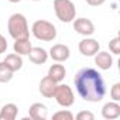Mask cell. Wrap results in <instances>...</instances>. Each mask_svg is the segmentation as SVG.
Instances as JSON below:
<instances>
[{
	"label": "cell",
	"instance_id": "obj_19",
	"mask_svg": "<svg viewBox=\"0 0 120 120\" xmlns=\"http://www.w3.org/2000/svg\"><path fill=\"white\" fill-rule=\"evenodd\" d=\"M54 120H74V114L69 110H59L52 114Z\"/></svg>",
	"mask_w": 120,
	"mask_h": 120
},
{
	"label": "cell",
	"instance_id": "obj_23",
	"mask_svg": "<svg viewBox=\"0 0 120 120\" xmlns=\"http://www.w3.org/2000/svg\"><path fill=\"white\" fill-rule=\"evenodd\" d=\"M7 51V40L3 34H0V54Z\"/></svg>",
	"mask_w": 120,
	"mask_h": 120
},
{
	"label": "cell",
	"instance_id": "obj_14",
	"mask_svg": "<svg viewBox=\"0 0 120 120\" xmlns=\"http://www.w3.org/2000/svg\"><path fill=\"white\" fill-rule=\"evenodd\" d=\"M28 58L30 61L35 65H41V64H45L47 59H48V52L41 48V47H33L30 54H28Z\"/></svg>",
	"mask_w": 120,
	"mask_h": 120
},
{
	"label": "cell",
	"instance_id": "obj_7",
	"mask_svg": "<svg viewBox=\"0 0 120 120\" xmlns=\"http://www.w3.org/2000/svg\"><path fill=\"white\" fill-rule=\"evenodd\" d=\"M78 48H79V52L83 56H93L98 51H100V44L98 42V40L86 37L79 42Z\"/></svg>",
	"mask_w": 120,
	"mask_h": 120
},
{
	"label": "cell",
	"instance_id": "obj_12",
	"mask_svg": "<svg viewBox=\"0 0 120 120\" xmlns=\"http://www.w3.org/2000/svg\"><path fill=\"white\" fill-rule=\"evenodd\" d=\"M28 116L30 119L33 120H45L48 117V110H47V106L40 103V102H35L30 106L28 109Z\"/></svg>",
	"mask_w": 120,
	"mask_h": 120
},
{
	"label": "cell",
	"instance_id": "obj_2",
	"mask_svg": "<svg viewBox=\"0 0 120 120\" xmlns=\"http://www.w3.org/2000/svg\"><path fill=\"white\" fill-rule=\"evenodd\" d=\"M7 30H9V34L13 40H20V38H28L30 37L27 19L21 13H14V14L10 16V19L7 21Z\"/></svg>",
	"mask_w": 120,
	"mask_h": 120
},
{
	"label": "cell",
	"instance_id": "obj_15",
	"mask_svg": "<svg viewBox=\"0 0 120 120\" xmlns=\"http://www.w3.org/2000/svg\"><path fill=\"white\" fill-rule=\"evenodd\" d=\"M13 72H17V71H20L21 68H23V58H21V55H19V54H9L6 58H4V61H3Z\"/></svg>",
	"mask_w": 120,
	"mask_h": 120
},
{
	"label": "cell",
	"instance_id": "obj_4",
	"mask_svg": "<svg viewBox=\"0 0 120 120\" xmlns=\"http://www.w3.org/2000/svg\"><path fill=\"white\" fill-rule=\"evenodd\" d=\"M33 35L40 41H54L56 38V28L47 20H37L31 27Z\"/></svg>",
	"mask_w": 120,
	"mask_h": 120
},
{
	"label": "cell",
	"instance_id": "obj_20",
	"mask_svg": "<svg viewBox=\"0 0 120 120\" xmlns=\"http://www.w3.org/2000/svg\"><path fill=\"white\" fill-rule=\"evenodd\" d=\"M109 49L114 55H119L120 54V37H114L113 40L109 41Z\"/></svg>",
	"mask_w": 120,
	"mask_h": 120
},
{
	"label": "cell",
	"instance_id": "obj_16",
	"mask_svg": "<svg viewBox=\"0 0 120 120\" xmlns=\"http://www.w3.org/2000/svg\"><path fill=\"white\" fill-rule=\"evenodd\" d=\"M13 48H14L16 54H19V55L23 56V55H28L30 54L33 45H31V41L28 38H20V40H14Z\"/></svg>",
	"mask_w": 120,
	"mask_h": 120
},
{
	"label": "cell",
	"instance_id": "obj_13",
	"mask_svg": "<svg viewBox=\"0 0 120 120\" xmlns=\"http://www.w3.org/2000/svg\"><path fill=\"white\" fill-rule=\"evenodd\" d=\"M47 76H49L56 83H61L64 81V78L67 76V69L62 64H52L48 68V75Z\"/></svg>",
	"mask_w": 120,
	"mask_h": 120
},
{
	"label": "cell",
	"instance_id": "obj_8",
	"mask_svg": "<svg viewBox=\"0 0 120 120\" xmlns=\"http://www.w3.org/2000/svg\"><path fill=\"white\" fill-rule=\"evenodd\" d=\"M48 55L55 62H65L71 55V51H69V47L65 45V44H55V45L51 47Z\"/></svg>",
	"mask_w": 120,
	"mask_h": 120
},
{
	"label": "cell",
	"instance_id": "obj_1",
	"mask_svg": "<svg viewBox=\"0 0 120 120\" xmlns=\"http://www.w3.org/2000/svg\"><path fill=\"white\" fill-rule=\"evenodd\" d=\"M79 96L86 102H100L106 96V85L102 75L93 68H82L74 78Z\"/></svg>",
	"mask_w": 120,
	"mask_h": 120
},
{
	"label": "cell",
	"instance_id": "obj_26",
	"mask_svg": "<svg viewBox=\"0 0 120 120\" xmlns=\"http://www.w3.org/2000/svg\"><path fill=\"white\" fill-rule=\"evenodd\" d=\"M34 2H40V0H34Z\"/></svg>",
	"mask_w": 120,
	"mask_h": 120
},
{
	"label": "cell",
	"instance_id": "obj_21",
	"mask_svg": "<svg viewBox=\"0 0 120 120\" xmlns=\"http://www.w3.org/2000/svg\"><path fill=\"white\" fill-rule=\"evenodd\" d=\"M110 98L114 102H120V82H116L110 89Z\"/></svg>",
	"mask_w": 120,
	"mask_h": 120
},
{
	"label": "cell",
	"instance_id": "obj_11",
	"mask_svg": "<svg viewBox=\"0 0 120 120\" xmlns=\"http://www.w3.org/2000/svg\"><path fill=\"white\" fill-rule=\"evenodd\" d=\"M102 116L106 120H114L120 116V105L119 102H107L102 107Z\"/></svg>",
	"mask_w": 120,
	"mask_h": 120
},
{
	"label": "cell",
	"instance_id": "obj_17",
	"mask_svg": "<svg viewBox=\"0 0 120 120\" xmlns=\"http://www.w3.org/2000/svg\"><path fill=\"white\" fill-rule=\"evenodd\" d=\"M19 107L14 103H6L0 109V120H14L17 117Z\"/></svg>",
	"mask_w": 120,
	"mask_h": 120
},
{
	"label": "cell",
	"instance_id": "obj_24",
	"mask_svg": "<svg viewBox=\"0 0 120 120\" xmlns=\"http://www.w3.org/2000/svg\"><path fill=\"white\" fill-rule=\"evenodd\" d=\"M85 2H86L89 6H92V7H98V6H102L106 0H85Z\"/></svg>",
	"mask_w": 120,
	"mask_h": 120
},
{
	"label": "cell",
	"instance_id": "obj_5",
	"mask_svg": "<svg viewBox=\"0 0 120 120\" xmlns=\"http://www.w3.org/2000/svg\"><path fill=\"white\" fill-rule=\"evenodd\" d=\"M54 99L62 107H71L75 102V96H74V92H72L71 86H68L65 83H58L56 85L55 92H54Z\"/></svg>",
	"mask_w": 120,
	"mask_h": 120
},
{
	"label": "cell",
	"instance_id": "obj_6",
	"mask_svg": "<svg viewBox=\"0 0 120 120\" xmlns=\"http://www.w3.org/2000/svg\"><path fill=\"white\" fill-rule=\"evenodd\" d=\"M74 24V30L81 34V35H85V37H90L95 34V24L92 23V20L89 19H85V17H81V19H75L72 21Z\"/></svg>",
	"mask_w": 120,
	"mask_h": 120
},
{
	"label": "cell",
	"instance_id": "obj_3",
	"mask_svg": "<svg viewBox=\"0 0 120 120\" xmlns=\"http://www.w3.org/2000/svg\"><path fill=\"white\" fill-rule=\"evenodd\" d=\"M54 11L59 21L72 23L76 17V9L71 0H54Z\"/></svg>",
	"mask_w": 120,
	"mask_h": 120
},
{
	"label": "cell",
	"instance_id": "obj_25",
	"mask_svg": "<svg viewBox=\"0 0 120 120\" xmlns=\"http://www.w3.org/2000/svg\"><path fill=\"white\" fill-rule=\"evenodd\" d=\"M7 2H10V3H19V2H21V0H7Z\"/></svg>",
	"mask_w": 120,
	"mask_h": 120
},
{
	"label": "cell",
	"instance_id": "obj_9",
	"mask_svg": "<svg viewBox=\"0 0 120 120\" xmlns=\"http://www.w3.org/2000/svg\"><path fill=\"white\" fill-rule=\"evenodd\" d=\"M95 64L99 69L102 71H107L112 68L113 65V56L107 52V51H98L95 55Z\"/></svg>",
	"mask_w": 120,
	"mask_h": 120
},
{
	"label": "cell",
	"instance_id": "obj_18",
	"mask_svg": "<svg viewBox=\"0 0 120 120\" xmlns=\"http://www.w3.org/2000/svg\"><path fill=\"white\" fill-rule=\"evenodd\" d=\"M14 72L2 61L0 62V83H7V82H10L11 79H13V75Z\"/></svg>",
	"mask_w": 120,
	"mask_h": 120
},
{
	"label": "cell",
	"instance_id": "obj_22",
	"mask_svg": "<svg viewBox=\"0 0 120 120\" xmlns=\"http://www.w3.org/2000/svg\"><path fill=\"white\" fill-rule=\"evenodd\" d=\"M95 119V114L89 110H82L76 114V120H93Z\"/></svg>",
	"mask_w": 120,
	"mask_h": 120
},
{
	"label": "cell",
	"instance_id": "obj_10",
	"mask_svg": "<svg viewBox=\"0 0 120 120\" xmlns=\"http://www.w3.org/2000/svg\"><path fill=\"white\" fill-rule=\"evenodd\" d=\"M56 82H54L49 76H44L41 81H40V93L47 98V99H51L54 98V92H55V88H56Z\"/></svg>",
	"mask_w": 120,
	"mask_h": 120
}]
</instances>
